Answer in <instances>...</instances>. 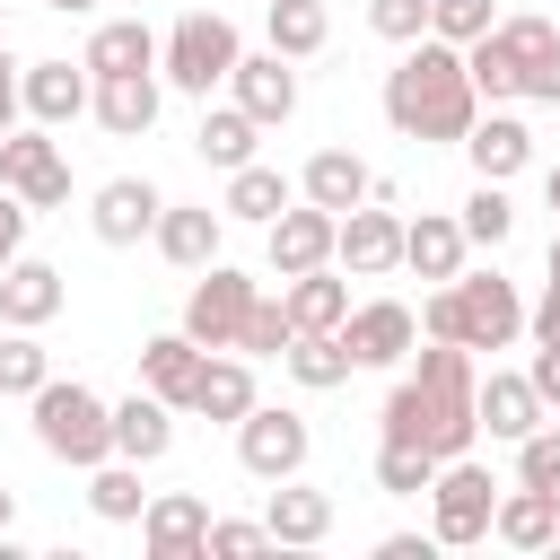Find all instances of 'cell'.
<instances>
[{
  "label": "cell",
  "instance_id": "35",
  "mask_svg": "<svg viewBox=\"0 0 560 560\" xmlns=\"http://www.w3.org/2000/svg\"><path fill=\"white\" fill-rule=\"evenodd\" d=\"M88 508H96L105 525H140V508H149V490H140V464H131V455H105V464L88 472Z\"/></svg>",
  "mask_w": 560,
  "mask_h": 560
},
{
  "label": "cell",
  "instance_id": "26",
  "mask_svg": "<svg viewBox=\"0 0 560 560\" xmlns=\"http://www.w3.org/2000/svg\"><path fill=\"white\" fill-rule=\"evenodd\" d=\"M464 254H472L464 219H446V210L402 219V271H420V280H455V271H464Z\"/></svg>",
  "mask_w": 560,
  "mask_h": 560
},
{
  "label": "cell",
  "instance_id": "1",
  "mask_svg": "<svg viewBox=\"0 0 560 560\" xmlns=\"http://www.w3.org/2000/svg\"><path fill=\"white\" fill-rule=\"evenodd\" d=\"M376 429L402 438V446H429L438 464H446V455H472V438H481V350H464V341H429L420 368L385 394Z\"/></svg>",
  "mask_w": 560,
  "mask_h": 560
},
{
  "label": "cell",
  "instance_id": "19",
  "mask_svg": "<svg viewBox=\"0 0 560 560\" xmlns=\"http://www.w3.org/2000/svg\"><path fill=\"white\" fill-rule=\"evenodd\" d=\"M542 420H551V402L534 394V376H525V368H490V376H481V429H490L499 446L534 438Z\"/></svg>",
  "mask_w": 560,
  "mask_h": 560
},
{
  "label": "cell",
  "instance_id": "33",
  "mask_svg": "<svg viewBox=\"0 0 560 560\" xmlns=\"http://www.w3.org/2000/svg\"><path fill=\"white\" fill-rule=\"evenodd\" d=\"M280 368H289L306 394H332V385H350V368H359V359H350V341H341V332H298V341L280 350Z\"/></svg>",
  "mask_w": 560,
  "mask_h": 560
},
{
  "label": "cell",
  "instance_id": "46",
  "mask_svg": "<svg viewBox=\"0 0 560 560\" xmlns=\"http://www.w3.org/2000/svg\"><path fill=\"white\" fill-rule=\"evenodd\" d=\"M26 219H35V210H26V201H18L9 184H0V271H9L18 254H26Z\"/></svg>",
  "mask_w": 560,
  "mask_h": 560
},
{
  "label": "cell",
  "instance_id": "9",
  "mask_svg": "<svg viewBox=\"0 0 560 560\" xmlns=\"http://www.w3.org/2000/svg\"><path fill=\"white\" fill-rule=\"evenodd\" d=\"M0 184L26 201V210H61L70 201V158L61 140L35 122V131H0Z\"/></svg>",
  "mask_w": 560,
  "mask_h": 560
},
{
  "label": "cell",
  "instance_id": "5",
  "mask_svg": "<svg viewBox=\"0 0 560 560\" xmlns=\"http://www.w3.org/2000/svg\"><path fill=\"white\" fill-rule=\"evenodd\" d=\"M490 516H499V481H490V464L446 455L438 481H429V534H438V551H472V542H490Z\"/></svg>",
  "mask_w": 560,
  "mask_h": 560
},
{
  "label": "cell",
  "instance_id": "22",
  "mask_svg": "<svg viewBox=\"0 0 560 560\" xmlns=\"http://www.w3.org/2000/svg\"><path fill=\"white\" fill-rule=\"evenodd\" d=\"M201 359H210V350H201V341H192L184 324H175V332H149V341H140V385H149V394H166L175 411H192Z\"/></svg>",
  "mask_w": 560,
  "mask_h": 560
},
{
  "label": "cell",
  "instance_id": "49",
  "mask_svg": "<svg viewBox=\"0 0 560 560\" xmlns=\"http://www.w3.org/2000/svg\"><path fill=\"white\" fill-rule=\"evenodd\" d=\"M525 332L534 341H560V280H542V298L525 306Z\"/></svg>",
  "mask_w": 560,
  "mask_h": 560
},
{
  "label": "cell",
  "instance_id": "37",
  "mask_svg": "<svg viewBox=\"0 0 560 560\" xmlns=\"http://www.w3.org/2000/svg\"><path fill=\"white\" fill-rule=\"evenodd\" d=\"M44 376H52V350H44L26 324H0V394L35 402V394H44Z\"/></svg>",
  "mask_w": 560,
  "mask_h": 560
},
{
  "label": "cell",
  "instance_id": "55",
  "mask_svg": "<svg viewBox=\"0 0 560 560\" xmlns=\"http://www.w3.org/2000/svg\"><path fill=\"white\" fill-rule=\"evenodd\" d=\"M542 201H551V210H560V166H551V175H542Z\"/></svg>",
  "mask_w": 560,
  "mask_h": 560
},
{
  "label": "cell",
  "instance_id": "12",
  "mask_svg": "<svg viewBox=\"0 0 560 560\" xmlns=\"http://www.w3.org/2000/svg\"><path fill=\"white\" fill-rule=\"evenodd\" d=\"M140 551H149V560H210V499L158 490V499L140 508Z\"/></svg>",
  "mask_w": 560,
  "mask_h": 560
},
{
  "label": "cell",
  "instance_id": "18",
  "mask_svg": "<svg viewBox=\"0 0 560 560\" xmlns=\"http://www.w3.org/2000/svg\"><path fill=\"white\" fill-rule=\"evenodd\" d=\"M219 236H228V210H210V201H166L149 245H158L175 271H210V262H219Z\"/></svg>",
  "mask_w": 560,
  "mask_h": 560
},
{
  "label": "cell",
  "instance_id": "48",
  "mask_svg": "<svg viewBox=\"0 0 560 560\" xmlns=\"http://www.w3.org/2000/svg\"><path fill=\"white\" fill-rule=\"evenodd\" d=\"M525 96H534V105H560V44H551L542 61H525Z\"/></svg>",
  "mask_w": 560,
  "mask_h": 560
},
{
  "label": "cell",
  "instance_id": "29",
  "mask_svg": "<svg viewBox=\"0 0 560 560\" xmlns=\"http://www.w3.org/2000/svg\"><path fill=\"white\" fill-rule=\"evenodd\" d=\"M280 298H289V315H298V332H341V324H350V280H341L332 262H315V271H298V280H280Z\"/></svg>",
  "mask_w": 560,
  "mask_h": 560
},
{
  "label": "cell",
  "instance_id": "28",
  "mask_svg": "<svg viewBox=\"0 0 560 560\" xmlns=\"http://www.w3.org/2000/svg\"><path fill=\"white\" fill-rule=\"evenodd\" d=\"M298 192L324 201V210H359V201L376 192V175H368V158H350V149H315V158L298 166Z\"/></svg>",
  "mask_w": 560,
  "mask_h": 560
},
{
  "label": "cell",
  "instance_id": "32",
  "mask_svg": "<svg viewBox=\"0 0 560 560\" xmlns=\"http://www.w3.org/2000/svg\"><path fill=\"white\" fill-rule=\"evenodd\" d=\"M289 201H298V184H289L280 166H262V158H254V166H236V175H228V192H219V210H228V219H254V228H271Z\"/></svg>",
  "mask_w": 560,
  "mask_h": 560
},
{
  "label": "cell",
  "instance_id": "3",
  "mask_svg": "<svg viewBox=\"0 0 560 560\" xmlns=\"http://www.w3.org/2000/svg\"><path fill=\"white\" fill-rule=\"evenodd\" d=\"M35 446H44L52 464L96 472V464L114 455V402H105L96 385H79V376H44V394H35Z\"/></svg>",
  "mask_w": 560,
  "mask_h": 560
},
{
  "label": "cell",
  "instance_id": "53",
  "mask_svg": "<svg viewBox=\"0 0 560 560\" xmlns=\"http://www.w3.org/2000/svg\"><path fill=\"white\" fill-rule=\"evenodd\" d=\"M542 271H551V280H560V228H551V245H542Z\"/></svg>",
  "mask_w": 560,
  "mask_h": 560
},
{
  "label": "cell",
  "instance_id": "16",
  "mask_svg": "<svg viewBox=\"0 0 560 560\" xmlns=\"http://www.w3.org/2000/svg\"><path fill=\"white\" fill-rule=\"evenodd\" d=\"M228 96H236L262 131H271V122H289V114H298V70H289V52H271V44H262V52H245V61L228 70Z\"/></svg>",
  "mask_w": 560,
  "mask_h": 560
},
{
  "label": "cell",
  "instance_id": "6",
  "mask_svg": "<svg viewBox=\"0 0 560 560\" xmlns=\"http://www.w3.org/2000/svg\"><path fill=\"white\" fill-rule=\"evenodd\" d=\"M306 455H315V429H306L289 402H254V411L236 420V464H245L254 481H298Z\"/></svg>",
  "mask_w": 560,
  "mask_h": 560
},
{
  "label": "cell",
  "instance_id": "44",
  "mask_svg": "<svg viewBox=\"0 0 560 560\" xmlns=\"http://www.w3.org/2000/svg\"><path fill=\"white\" fill-rule=\"evenodd\" d=\"M368 35H385V44H420V35H429V0H368Z\"/></svg>",
  "mask_w": 560,
  "mask_h": 560
},
{
  "label": "cell",
  "instance_id": "34",
  "mask_svg": "<svg viewBox=\"0 0 560 560\" xmlns=\"http://www.w3.org/2000/svg\"><path fill=\"white\" fill-rule=\"evenodd\" d=\"M262 35H271V52L306 61L332 44V18H324V0H262Z\"/></svg>",
  "mask_w": 560,
  "mask_h": 560
},
{
  "label": "cell",
  "instance_id": "13",
  "mask_svg": "<svg viewBox=\"0 0 560 560\" xmlns=\"http://www.w3.org/2000/svg\"><path fill=\"white\" fill-rule=\"evenodd\" d=\"M18 88H26V122H44V131H70L96 105V70L88 61H26Z\"/></svg>",
  "mask_w": 560,
  "mask_h": 560
},
{
  "label": "cell",
  "instance_id": "30",
  "mask_svg": "<svg viewBox=\"0 0 560 560\" xmlns=\"http://www.w3.org/2000/svg\"><path fill=\"white\" fill-rule=\"evenodd\" d=\"M158 44H166V35H149V18H105L79 61H88L96 79H114V70H158Z\"/></svg>",
  "mask_w": 560,
  "mask_h": 560
},
{
  "label": "cell",
  "instance_id": "52",
  "mask_svg": "<svg viewBox=\"0 0 560 560\" xmlns=\"http://www.w3.org/2000/svg\"><path fill=\"white\" fill-rule=\"evenodd\" d=\"M9 525H18V490L0 481V534H9Z\"/></svg>",
  "mask_w": 560,
  "mask_h": 560
},
{
  "label": "cell",
  "instance_id": "17",
  "mask_svg": "<svg viewBox=\"0 0 560 560\" xmlns=\"http://www.w3.org/2000/svg\"><path fill=\"white\" fill-rule=\"evenodd\" d=\"M464 158H472V175H481V184H508V175H525V166H534V131H525V114H508V105L472 114V131H464Z\"/></svg>",
  "mask_w": 560,
  "mask_h": 560
},
{
  "label": "cell",
  "instance_id": "56",
  "mask_svg": "<svg viewBox=\"0 0 560 560\" xmlns=\"http://www.w3.org/2000/svg\"><path fill=\"white\" fill-rule=\"evenodd\" d=\"M0 35H9V9H0Z\"/></svg>",
  "mask_w": 560,
  "mask_h": 560
},
{
  "label": "cell",
  "instance_id": "24",
  "mask_svg": "<svg viewBox=\"0 0 560 560\" xmlns=\"http://www.w3.org/2000/svg\"><path fill=\"white\" fill-rule=\"evenodd\" d=\"M166 446H175V402L149 394V385H131V394L114 402V455H131V464H166Z\"/></svg>",
  "mask_w": 560,
  "mask_h": 560
},
{
  "label": "cell",
  "instance_id": "43",
  "mask_svg": "<svg viewBox=\"0 0 560 560\" xmlns=\"http://www.w3.org/2000/svg\"><path fill=\"white\" fill-rule=\"evenodd\" d=\"M254 551H271L262 516H210V560H254Z\"/></svg>",
  "mask_w": 560,
  "mask_h": 560
},
{
  "label": "cell",
  "instance_id": "11",
  "mask_svg": "<svg viewBox=\"0 0 560 560\" xmlns=\"http://www.w3.org/2000/svg\"><path fill=\"white\" fill-rule=\"evenodd\" d=\"M332 262H341L350 280H385V271H402V210H376V192H368L359 210H341V245H332Z\"/></svg>",
  "mask_w": 560,
  "mask_h": 560
},
{
  "label": "cell",
  "instance_id": "2",
  "mask_svg": "<svg viewBox=\"0 0 560 560\" xmlns=\"http://www.w3.org/2000/svg\"><path fill=\"white\" fill-rule=\"evenodd\" d=\"M472 114H481V88L464 70V44H446V35L402 44V61L385 70V122L402 140H464Z\"/></svg>",
  "mask_w": 560,
  "mask_h": 560
},
{
  "label": "cell",
  "instance_id": "23",
  "mask_svg": "<svg viewBox=\"0 0 560 560\" xmlns=\"http://www.w3.org/2000/svg\"><path fill=\"white\" fill-rule=\"evenodd\" d=\"M254 402H262V394H254V359H245V350H210V359H201V385H192V420L236 429Z\"/></svg>",
  "mask_w": 560,
  "mask_h": 560
},
{
  "label": "cell",
  "instance_id": "42",
  "mask_svg": "<svg viewBox=\"0 0 560 560\" xmlns=\"http://www.w3.org/2000/svg\"><path fill=\"white\" fill-rule=\"evenodd\" d=\"M516 481H534L542 499H560V429L542 420L534 438H516Z\"/></svg>",
  "mask_w": 560,
  "mask_h": 560
},
{
  "label": "cell",
  "instance_id": "40",
  "mask_svg": "<svg viewBox=\"0 0 560 560\" xmlns=\"http://www.w3.org/2000/svg\"><path fill=\"white\" fill-rule=\"evenodd\" d=\"M289 341H298V315H289V298H254V315H245L236 350H245V359H280Z\"/></svg>",
  "mask_w": 560,
  "mask_h": 560
},
{
  "label": "cell",
  "instance_id": "39",
  "mask_svg": "<svg viewBox=\"0 0 560 560\" xmlns=\"http://www.w3.org/2000/svg\"><path fill=\"white\" fill-rule=\"evenodd\" d=\"M429 481H438V455H429V446L376 438V490H385V499H429Z\"/></svg>",
  "mask_w": 560,
  "mask_h": 560
},
{
  "label": "cell",
  "instance_id": "47",
  "mask_svg": "<svg viewBox=\"0 0 560 560\" xmlns=\"http://www.w3.org/2000/svg\"><path fill=\"white\" fill-rule=\"evenodd\" d=\"M525 376H534V394L560 411V341H534V359H525Z\"/></svg>",
  "mask_w": 560,
  "mask_h": 560
},
{
  "label": "cell",
  "instance_id": "7",
  "mask_svg": "<svg viewBox=\"0 0 560 560\" xmlns=\"http://www.w3.org/2000/svg\"><path fill=\"white\" fill-rule=\"evenodd\" d=\"M254 298H262V289H254L236 262H210V271H192V289H184V332H192L201 350H236Z\"/></svg>",
  "mask_w": 560,
  "mask_h": 560
},
{
  "label": "cell",
  "instance_id": "21",
  "mask_svg": "<svg viewBox=\"0 0 560 560\" xmlns=\"http://www.w3.org/2000/svg\"><path fill=\"white\" fill-rule=\"evenodd\" d=\"M158 105H166V79L158 70H114V79H96V122L114 131V140H140L149 122H158Z\"/></svg>",
  "mask_w": 560,
  "mask_h": 560
},
{
  "label": "cell",
  "instance_id": "31",
  "mask_svg": "<svg viewBox=\"0 0 560 560\" xmlns=\"http://www.w3.org/2000/svg\"><path fill=\"white\" fill-rule=\"evenodd\" d=\"M254 140H262V122L228 96V105H201V131H192V149L219 166V175H236V166H254Z\"/></svg>",
  "mask_w": 560,
  "mask_h": 560
},
{
  "label": "cell",
  "instance_id": "8",
  "mask_svg": "<svg viewBox=\"0 0 560 560\" xmlns=\"http://www.w3.org/2000/svg\"><path fill=\"white\" fill-rule=\"evenodd\" d=\"M446 289H455V341H464V350H508V341L525 332L516 280H499V271H455Z\"/></svg>",
  "mask_w": 560,
  "mask_h": 560
},
{
  "label": "cell",
  "instance_id": "15",
  "mask_svg": "<svg viewBox=\"0 0 560 560\" xmlns=\"http://www.w3.org/2000/svg\"><path fill=\"white\" fill-rule=\"evenodd\" d=\"M341 341H350L359 368H402V359L420 350V315H411L402 298H368V306H350Z\"/></svg>",
  "mask_w": 560,
  "mask_h": 560
},
{
  "label": "cell",
  "instance_id": "45",
  "mask_svg": "<svg viewBox=\"0 0 560 560\" xmlns=\"http://www.w3.org/2000/svg\"><path fill=\"white\" fill-rule=\"evenodd\" d=\"M499 44H508L516 61H542V52L560 44V26H551V18H499Z\"/></svg>",
  "mask_w": 560,
  "mask_h": 560
},
{
  "label": "cell",
  "instance_id": "38",
  "mask_svg": "<svg viewBox=\"0 0 560 560\" xmlns=\"http://www.w3.org/2000/svg\"><path fill=\"white\" fill-rule=\"evenodd\" d=\"M455 219H464V236H472L481 254H499V245L516 236V201H508V184H481V175H472V192H464Z\"/></svg>",
  "mask_w": 560,
  "mask_h": 560
},
{
  "label": "cell",
  "instance_id": "4",
  "mask_svg": "<svg viewBox=\"0 0 560 560\" xmlns=\"http://www.w3.org/2000/svg\"><path fill=\"white\" fill-rule=\"evenodd\" d=\"M236 61H245V44H236V26L219 9H184L166 26V44H158V79L184 88V96H201V105H210V88H228Z\"/></svg>",
  "mask_w": 560,
  "mask_h": 560
},
{
  "label": "cell",
  "instance_id": "27",
  "mask_svg": "<svg viewBox=\"0 0 560 560\" xmlns=\"http://www.w3.org/2000/svg\"><path fill=\"white\" fill-rule=\"evenodd\" d=\"M490 542H508V551H551V542H560V499H542L534 481H516V490H499V516H490Z\"/></svg>",
  "mask_w": 560,
  "mask_h": 560
},
{
  "label": "cell",
  "instance_id": "54",
  "mask_svg": "<svg viewBox=\"0 0 560 560\" xmlns=\"http://www.w3.org/2000/svg\"><path fill=\"white\" fill-rule=\"evenodd\" d=\"M44 9H61V18H88V9H96V0H44Z\"/></svg>",
  "mask_w": 560,
  "mask_h": 560
},
{
  "label": "cell",
  "instance_id": "36",
  "mask_svg": "<svg viewBox=\"0 0 560 560\" xmlns=\"http://www.w3.org/2000/svg\"><path fill=\"white\" fill-rule=\"evenodd\" d=\"M464 70H472V88H481V105H516L525 96V61L499 44V26L481 35V44H464Z\"/></svg>",
  "mask_w": 560,
  "mask_h": 560
},
{
  "label": "cell",
  "instance_id": "41",
  "mask_svg": "<svg viewBox=\"0 0 560 560\" xmlns=\"http://www.w3.org/2000/svg\"><path fill=\"white\" fill-rule=\"evenodd\" d=\"M499 26V0H429V35H446V44H481Z\"/></svg>",
  "mask_w": 560,
  "mask_h": 560
},
{
  "label": "cell",
  "instance_id": "14",
  "mask_svg": "<svg viewBox=\"0 0 560 560\" xmlns=\"http://www.w3.org/2000/svg\"><path fill=\"white\" fill-rule=\"evenodd\" d=\"M158 210H166V192H158L149 175H114V184L88 192V228H96V245H140V236H158Z\"/></svg>",
  "mask_w": 560,
  "mask_h": 560
},
{
  "label": "cell",
  "instance_id": "25",
  "mask_svg": "<svg viewBox=\"0 0 560 560\" xmlns=\"http://www.w3.org/2000/svg\"><path fill=\"white\" fill-rule=\"evenodd\" d=\"M262 525H271V542H289V551H315V542H332V490L271 481V499H262Z\"/></svg>",
  "mask_w": 560,
  "mask_h": 560
},
{
  "label": "cell",
  "instance_id": "51",
  "mask_svg": "<svg viewBox=\"0 0 560 560\" xmlns=\"http://www.w3.org/2000/svg\"><path fill=\"white\" fill-rule=\"evenodd\" d=\"M438 551V534H385L376 542V560H429Z\"/></svg>",
  "mask_w": 560,
  "mask_h": 560
},
{
  "label": "cell",
  "instance_id": "50",
  "mask_svg": "<svg viewBox=\"0 0 560 560\" xmlns=\"http://www.w3.org/2000/svg\"><path fill=\"white\" fill-rule=\"evenodd\" d=\"M18 114H26V88H18V70H9V35H0V131H18Z\"/></svg>",
  "mask_w": 560,
  "mask_h": 560
},
{
  "label": "cell",
  "instance_id": "20",
  "mask_svg": "<svg viewBox=\"0 0 560 560\" xmlns=\"http://www.w3.org/2000/svg\"><path fill=\"white\" fill-rule=\"evenodd\" d=\"M61 306H70V280H61L52 262L18 254V262L0 271V324H26V332H44V324H52Z\"/></svg>",
  "mask_w": 560,
  "mask_h": 560
},
{
  "label": "cell",
  "instance_id": "10",
  "mask_svg": "<svg viewBox=\"0 0 560 560\" xmlns=\"http://www.w3.org/2000/svg\"><path fill=\"white\" fill-rule=\"evenodd\" d=\"M332 245H341V210H324V201H306V192L262 228V254H271V271H280V280H298V271L332 262Z\"/></svg>",
  "mask_w": 560,
  "mask_h": 560
}]
</instances>
